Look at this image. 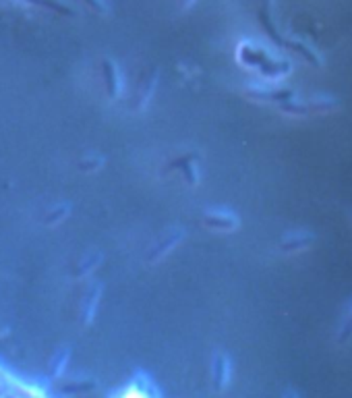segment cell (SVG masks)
<instances>
[{
	"label": "cell",
	"mask_w": 352,
	"mask_h": 398,
	"mask_svg": "<svg viewBox=\"0 0 352 398\" xmlns=\"http://www.w3.org/2000/svg\"><path fill=\"white\" fill-rule=\"evenodd\" d=\"M211 382H213V390H218V392H222L226 388V382H228V361H226L224 355H215V359H213Z\"/></svg>",
	"instance_id": "6"
},
{
	"label": "cell",
	"mask_w": 352,
	"mask_h": 398,
	"mask_svg": "<svg viewBox=\"0 0 352 398\" xmlns=\"http://www.w3.org/2000/svg\"><path fill=\"white\" fill-rule=\"evenodd\" d=\"M180 239H182V230H172V232H170L168 237H164V239H162V241H160V243H158V245H156V247H153V249H151L149 254H147V257H145V259H147V261H158V259H160L162 255L168 254V251H170V249L175 247V245L178 243V241H180Z\"/></svg>",
	"instance_id": "5"
},
{
	"label": "cell",
	"mask_w": 352,
	"mask_h": 398,
	"mask_svg": "<svg viewBox=\"0 0 352 398\" xmlns=\"http://www.w3.org/2000/svg\"><path fill=\"white\" fill-rule=\"evenodd\" d=\"M272 4H274V0H263V8H268V11H270V8H272Z\"/></svg>",
	"instance_id": "24"
},
{
	"label": "cell",
	"mask_w": 352,
	"mask_h": 398,
	"mask_svg": "<svg viewBox=\"0 0 352 398\" xmlns=\"http://www.w3.org/2000/svg\"><path fill=\"white\" fill-rule=\"evenodd\" d=\"M246 96L251 100H261V102H288L292 100V92L290 89H257V87H249L246 89Z\"/></svg>",
	"instance_id": "3"
},
{
	"label": "cell",
	"mask_w": 352,
	"mask_h": 398,
	"mask_svg": "<svg viewBox=\"0 0 352 398\" xmlns=\"http://www.w3.org/2000/svg\"><path fill=\"white\" fill-rule=\"evenodd\" d=\"M203 224L208 228H218V230H234L239 226V220L232 214H206Z\"/></svg>",
	"instance_id": "7"
},
{
	"label": "cell",
	"mask_w": 352,
	"mask_h": 398,
	"mask_svg": "<svg viewBox=\"0 0 352 398\" xmlns=\"http://www.w3.org/2000/svg\"><path fill=\"white\" fill-rule=\"evenodd\" d=\"M257 19H259V23H261V27H263V32L270 36V39L278 46V48H286V39L278 34V30H276V25L272 23V19H270V11L268 8H259V13H257Z\"/></svg>",
	"instance_id": "8"
},
{
	"label": "cell",
	"mask_w": 352,
	"mask_h": 398,
	"mask_svg": "<svg viewBox=\"0 0 352 398\" xmlns=\"http://www.w3.org/2000/svg\"><path fill=\"white\" fill-rule=\"evenodd\" d=\"M85 2H87L96 13H106V4L102 0H85Z\"/></svg>",
	"instance_id": "23"
},
{
	"label": "cell",
	"mask_w": 352,
	"mask_h": 398,
	"mask_svg": "<svg viewBox=\"0 0 352 398\" xmlns=\"http://www.w3.org/2000/svg\"><path fill=\"white\" fill-rule=\"evenodd\" d=\"M309 106V112H329V110L336 108V100H327V98H321V100H311L307 102Z\"/></svg>",
	"instance_id": "16"
},
{
	"label": "cell",
	"mask_w": 352,
	"mask_h": 398,
	"mask_svg": "<svg viewBox=\"0 0 352 398\" xmlns=\"http://www.w3.org/2000/svg\"><path fill=\"white\" fill-rule=\"evenodd\" d=\"M259 71L263 77H280L290 71V65L288 63H282V61H272L268 58L263 65H259Z\"/></svg>",
	"instance_id": "12"
},
{
	"label": "cell",
	"mask_w": 352,
	"mask_h": 398,
	"mask_svg": "<svg viewBox=\"0 0 352 398\" xmlns=\"http://www.w3.org/2000/svg\"><path fill=\"white\" fill-rule=\"evenodd\" d=\"M270 56L261 50V48H255L251 44H241L239 48V61L246 65V67H259L268 61Z\"/></svg>",
	"instance_id": "4"
},
{
	"label": "cell",
	"mask_w": 352,
	"mask_h": 398,
	"mask_svg": "<svg viewBox=\"0 0 352 398\" xmlns=\"http://www.w3.org/2000/svg\"><path fill=\"white\" fill-rule=\"evenodd\" d=\"M280 110L282 112H288V114H296V116H307V114H311L307 104H296V102H292V100L282 102Z\"/></svg>",
	"instance_id": "15"
},
{
	"label": "cell",
	"mask_w": 352,
	"mask_h": 398,
	"mask_svg": "<svg viewBox=\"0 0 352 398\" xmlns=\"http://www.w3.org/2000/svg\"><path fill=\"white\" fill-rule=\"evenodd\" d=\"M286 48H290L292 52H296V54H301L309 65H313V67H319L321 65V61H319V56H317L315 50H311L307 44H303V42H296V39H286Z\"/></svg>",
	"instance_id": "10"
},
{
	"label": "cell",
	"mask_w": 352,
	"mask_h": 398,
	"mask_svg": "<svg viewBox=\"0 0 352 398\" xmlns=\"http://www.w3.org/2000/svg\"><path fill=\"white\" fill-rule=\"evenodd\" d=\"M67 212H69V208H67V206H63V208H58L56 212H52V214H50V218H46V222H48V224H52V222H56V220L65 218V214H67Z\"/></svg>",
	"instance_id": "22"
},
{
	"label": "cell",
	"mask_w": 352,
	"mask_h": 398,
	"mask_svg": "<svg viewBox=\"0 0 352 398\" xmlns=\"http://www.w3.org/2000/svg\"><path fill=\"white\" fill-rule=\"evenodd\" d=\"M191 2H193V0H180V6L187 8V6H191Z\"/></svg>",
	"instance_id": "25"
},
{
	"label": "cell",
	"mask_w": 352,
	"mask_h": 398,
	"mask_svg": "<svg viewBox=\"0 0 352 398\" xmlns=\"http://www.w3.org/2000/svg\"><path fill=\"white\" fill-rule=\"evenodd\" d=\"M351 336H352V303H351V309H348V316H346V320H344V324H342V330H340V334H338V344L348 342Z\"/></svg>",
	"instance_id": "17"
},
{
	"label": "cell",
	"mask_w": 352,
	"mask_h": 398,
	"mask_svg": "<svg viewBox=\"0 0 352 398\" xmlns=\"http://www.w3.org/2000/svg\"><path fill=\"white\" fill-rule=\"evenodd\" d=\"M127 394H135V397H156V390L151 386V382L145 375H137V380H133V388Z\"/></svg>",
	"instance_id": "13"
},
{
	"label": "cell",
	"mask_w": 352,
	"mask_h": 398,
	"mask_svg": "<svg viewBox=\"0 0 352 398\" xmlns=\"http://www.w3.org/2000/svg\"><path fill=\"white\" fill-rule=\"evenodd\" d=\"M156 79H158V69L156 67H151L149 71L145 73L143 77H141V83H139V89H137V96H135V110H141L145 106V102L151 98V94H153V87H156Z\"/></svg>",
	"instance_id": "2"
},
{
	"label": "cell",
	"mask_w": 352,
	"mask_h": 398,
	"mask_svg": "<svg viewBox=\"0 0 352 398\" xmlns=\"http://www.w3.org/2000/svg\"><path fill=\"white\" fill-rule=\"evenodd\" d=\"M199 158H201V156H199L197 151H191V154H187V156H180V158H176V160H172V162L168 164L166 173L180 170V173L184 175L187 182H189L191 187H195V185H197V175H195L193 162H195V160H199Z\"/></svg>",
	"instance_id": "1"
},
{
	"label": "cell",
	"mask_w": 352,
	"mask_h": 398,
	"mask_svg": "<svg viewBox=\"0 0 352 398\" xmlns=\"http://www.w3.org/2000/svg\"><path fill=\"white\" fill-rule=\"evenodd\" d=\"M98 166H102V158H94V160H87V162H81V164H79L81 170H96Z\"/></svg>",
	"instance_id": "21"
},
{
	"label": "cell",
	"mask_w": 352,
	"mask_h": 398,
	"mask_svg": "<svg viewBox=\"0 0 352 398\" xmlns=\"http://www.w3.org/2000/svg\"><path fill=\"white\" fill-rule=\"evenodd\" d=\"M313 243V237L307 235V232H296V235H290L286 237L280 243V249L284 254H290V251H296V249H305Z\"/></svg>",
	"instance_id": "9"
},
{
	"label": "cell",
	"mask_w": 352,
	"mask_h": 398,
	"mask_svg": "<svg viewBox=\"0 0 352 398\" xmlns=\"http://www.w3.org/2000/svg\"><path fill=\"white\" fill-rule=\"evenodd\" d=\"M104 79L108 96H110V98H116V96H118V89H120V81H118V73H116L114 65H112L110 61H104Z\"/></svg>",
	"instance_id": "11"
},
{
	"label": "cell",
	"mask_w": 352,
	"mask_h": 398,
	"mask_svg": "<svg viewBox=\"0 0 352 398\" xmlns=\"http://www.w3.org/2000/svg\"><path fill=\"white\" fill-rule=\"evenodd\" d=\"M98 261H100V255H98V254L92 255V257H89L87 261H83V263H81V266H79V268L75 270V276H85V274H87V272H89V270H92V268H94L96 263H98Z\"/></svg>",
	"instance_id": "18"
},
{
	"label": "cell",
	"mask_w": 352,
	"mask_h": 398,
	"mask_svg": "<svg viewBox=\"0 0 352 398\" xmlns=\"http://www.w3.org/2000/svg\"><path fill=\"white\" fill-rule=\"evenodd\" d=\"M37 4H44V6H50V8H54V11H58V13H65V15H73V11H70L69 6H63V4H58V2H54V0H35Z\"/></svg>",
	"instance_id": "20"
},
{
	"label": "cell",
	"mask_w": 352,
	"mask_h": 398,
	"mask_svg": "<svg viewBox=\"0 0 352 398\" xmlns=\"http://www.w3.org/2000/svg\"><path fill=\"white\" fill-rule=\"evenodd\" d=\"M98 294H100V289H94L87 294L85 305H83V324H89V322H92L94 311H96V303H98Z\"/></svg>",
	"instance_id": "14"
},
{
	"label": "cell",
	"mask_w": 352,
	"mask_h": 398,
	"mask_svg": "<svg viewBox=\"0 0 352 398\" xmlns=\"http://www.w3.org/2000/svg\"><path fill=\"white\" fill-rule=\"evenodd\" d=\"M69 359V351H63V355L58 353V357H56V361H54V367H52V375L56 378L63 369H65V363Z\"/></svg>",
	"instance_id": "19"
}]
</instances>
